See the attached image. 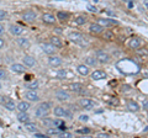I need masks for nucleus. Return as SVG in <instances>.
I'll use <instances>...</instances> for the list:
<instances>
[{
  "mask_svg": "<svg viewBox=\"0 0 148 138\" xmlns=\"http://www.w3.org/2000/svg\"><path fill=\"white\" fill-rule=\"evenodd\" d=\"M26 68L27 67L24 63H12L10 66V69L14 73H16V74H24V73H26Z\"/></svg>",
  "mask_w": 148,
  "mask_h": 138,
  "instance_id": "nucleus-13",
  "label": "nucleus"
},
{
  "mask_svg": "<svg viewBox=\"0 0 148 138\" xmlns=\"http://www.w3.org/2000/svg\"><path fill=\"white\" fill-rule=\"evenodd\" d=\"M6 19H8V12L5 10H3V9H0V22L5 21Z\"/></svg>",
  "mask_w": 148,
  "mask_h": 138,
  "instance_id": "nucleus-36",
  "label": "nucleus"
},
{
  "mask_svg": "<svg viewBox=\"0 0 148 138\" xmlns=\"http://www.w3.org/2000/svg\"><path fill=\"white\" fill-rule=\"evenodd\" d=\"M9 31H10V33L12 36L18 37V36H21L22 33H24V27L17 25V24H10L9 25Z\"/></svg>",
  "mask_w": 148,
  "mask_h": 138,
  "instance_id": "nucleus-9",
  "label": "nucleus"
},
{
  "mask_svg": "<svg viewBox=\"0 0 148 138\" xmlns=\"http://www.w3.org/2000/svg\"><path fill=\"white\" fill-rule=\"evenodd\" d=\"M56 17H57V20L62 21V22H66L69 20V17H71V14H69L68 11H58L57 15H56Z\"/></svg>",
  "mask_w": 148,
  "mask_h": 138,
  "instance_id": "nucleus-28",
  "label": "nucleus"
},
{
  "mask_svg": "<svg viewBox=\"0 0 148 138\" xmlns=\"http://www.w3.org/2000/svg\"><path fill=\"white\" fill-rule=\"evenodd\" d=\"M16 118H17V121L18 122H21V123H26V122H29L30 121V115L26 112H22V111H18L17 115H16Z\"/></svg>",
  "mask_w": 148,
  "mask_h": 138,
  "instance_id": "nucleus-24",
  "label": "nucleus"
},
{
  "mask_svg": "<svg viewBox=\"0 0 148 138\" xmlns=\"http://www.w3.org/2000/svg\"><path fill=\"white\" fill-rule=\"evenodd\" d=\"M24 126H25V130L29 131V132H31V133L37 132V126H36V123H32V122L29 121V122L24 123Z\"/></svg>",
  "mask_w": 148,
  "mask_h": 138,
  "instance_id": "nucleus-30",
  "label": "nucleus"
},
{
  "mask_svg": "<svg viewBox=\"0 0 148 138\" xmlns=\"http://www.w3.org/2000/svg\"><path fill=\"white\" fill-rule=\"evenodd\" d=\"M77 72L79 73L80 75H83V77H86V75H89V74H90V69H89V66H86L85 63L79 64V66L77 67Z\"/></svg>",
  "mask_w": 148,
  "mask_h": 138,
  "instance_id": "nucleus-19",
  "label": "nucleus"
},
{
  "mask_svg": "<svg viewBox=\"0 0 148 138\" xmlns=\"http://www.w3.org/2000/svg\"><path fill=\"white\" fill-rule=\"evenodd\" d=\"M49 112H51V110L45 109V107L41 106V105H38V106L36 107V110H35V116H36L37 118H41V120H42L43 117L48 116Z\"/></svg>",
  "mask_w": 148,
  "mask_h": 138,
  "instance_id": "nucleus-14",
  "label": "nucleus"
},
{
  "mask_svg": "<svg viewBox=\"0 0 148 138\" xmlns=\"http://www.w3.org/2000/svg\"><path fill=\"white\" fill-rule=\"evenodd\" d=\"M142 107L145 110H148V101H143V102H142Z\"/></svg>",
  "mask_w": 148,
  "mask_h": 138,
  "instance_id": "nucleus-43",
  "label": "nucleus"
},
{
  "mask_svg": "<svg viewBox=\"0 0 148 138\" xmlns=\"http://www.w3.org/2000/svg\"><path fill=\"white\" fill-rule=\"evenodd\" d=\"M40 88V83L38 80H32L30 83H27L26 84V89H29V90H37Z\"/></svg>",
  "mask_w": 148,
  "mask_h": 138,
  "instance_id": "nucleus-31",
  "label": "nucleus"
},
{
  "mask_svg": "<svg viewBox=\"0 0 148 138\" xmlns=\"http://www.w3.org/2000/svg\"><path fill=\"white\" fill-rule=\"evenodd\" d=\"M90 78L92 80L95 81H99V80H104L108 78V74L104 72V70H100V69H96V70H94L92 73H90Z\"/></svg>",
  "mask_w": 148,
  "mask_h": 138,
  "instance_id": "nucleus-12",
  "label": "nucleus"
},
{
  "mask_svg": "<svg viewBox=\"0 0 148 138\" xmlns=\"http://www.w3.org/2000/svg\"><path fill=\"white\" fill-rule=\"evenodd\" d=\"M98 137H109L108 135H105V133H99Z\"/></svg>",
  "mask_w": 148,
  "mask_h": 138,
  "instance_id": "nucleus-47",
  "label": "nucleus"
},
{
  "mask_svg": "<svg viewBox=\"0 0 148 138\" xmlns=\"http://www.w3.org/2000/svg\"><path fill=\"white\" fill-rule=\"evenodd\" d=\"M16 43H17L18 47L22 48V49H27V48H30V46H31L30 40L26 38V37H21V36H18V38L16 40Z\"/></svg>",
  "mask_w": 148,
  "mask_h": 138,
  "instance_id": "nucleus-17",
  "label": "nucleus"
},
{
  "mask_svg": "<svg viewBox=\"0 0 148 138\" xmlns=\"http://www.w3.org/2000/svg\"><path fill=\"white\" fill-rule=\"evenodd\" d=\"M34 137H37V138H46L47 135H43V133H40V132H35L34 133Z\"/></svg>",
  "mask_w": 148,
  "mask_h": 138,
  "instance_id": "nucleus-40",
  "label": "nucleus"
},
{
  "mask_svg": "<svg viewBox=\"0 0 148 138\" xmlns=\"http://www.w3.org/2000/svg\"><path fill=\"white\" fill-rule=\"evenodd\" d=\"M86 21H88V17L85 15H79L74 19V24L78 25V26H83V25L86 24Z\"/></svg>",
  "mask_w": 148,
  "mask_h": 138,
  "instance_id": "nucleus-29",
  "label": "nucleus"
},
{
  "mask_svg": "<svg viewBox=\"0 0 148 138\" xmlns=\"http://www.w3.org/2000/svg\"><path fill=\"white\" fill-rule=\"evenodd\" d=\"M69 88H71V90L73 91V93H82L83 90H84V85L82 84V83H72L71 85H69Z\"/></svg>",
  "mask_w": 148,
  "mask_h": 138,
  "instance_id": "nucleus-27",
  "label": "nucleus"
},
{
  "mask_svg": "<svg viewBox=\"0 0 148 138\" xmlns=\"http://www.w3.org/2000/svg\"><path fill=\"white\" fill-rule=\"evenodd\" d=\"M3 89V84H1V83H0V90H1Z\"/></svg>",
  "mask_w": 148,
  "mask_h": 138,
  "instance_id": "nucleus-48",
  "label": "nucleus"
},
{
  "mask_svg": "<svg viewBox=\"0 0 148 138\" xmlns=\"http://www.w3.org/2000/svg\"><path fill=\"white\" fill-rule=\"evenodd\" d=\"M137 51V54L138 56H142V57H148V51L146 49V48H137L136 49Z\"/></svg>",
  "mask_w": 148,
  "mask_h": 138,
  "instance_id": "nucleus-35",
  "label": "nucleus"
},
{
  "mask_svg": "<svg viewBox=\"0 0 148 138\" xmlns=\"http://www.w3.org/2000/svg\"><path fill=\"white\" fill-rule=\"evenodd\" d=\"M4 79H8V73L5 69L0 68V80H4Z\"/></svg>",
  "mask_w": 148,
  "mask_h": 138,
  "instance_id": "nucleus-37",
  "label": "nucleus"
},
{
  "mask_svg": "<svg viewBox=\"0 0 148 138\" xmlns=\"http://www.w3.org/2000/svg\"><path fill=\"white\" fill-rule=\"evenodd\" d=\"M4 47H5V41H4V38L0 37V49H3Z\"/></svg>",
  "mask_w": 148,
  "mask_h": 138,
  "instance_id": "nucleus-42",
  "label": "nucleus"
},
{
  "mask_svg": "<svg viewBox=\"0 0 148 138\" xmlns=\"http://www.w3.org/2000/svg\"><path fill=\"white\" fill-rule=\"evenodd\" d=\"M49 42L52 43L57 49H61L63 47V42H62V40L59 38L58 36H51V37H49Z\"/></svg>",
  "mask_w": 148,
  "mask_h": 138,
  "instance_id": "nucleus-25",
  "label": "nucleus"
},
{
  "mask_svg": "<svg viewBox=\"0 0 148 138\" xmlns=\"http://www.w3.org/2000/svg\"><path fill=\"white\" fill-rule=\"evenodd\" d=\"M77 132L80 133V135H89L91 131H90V128H86V127H85V128H80V130H78Z\"/></svg>",
  "mask_w": 148,
  "mask_h": 138,
  "instance_id": "nucleus-38",
  "label": "nucleus"
},
{
  "mask_svg": "<svg viewBox=\"0 0 148 138\" xmlns=\"http://www.w3.org/2000/svg\"><path fill=\"white\" fill-rule=\"evenodd\" d=\"M79 106L82 109H84V110H91V109H94L95 106V102L92 101L91 99H86V98H83L79 100Z\"/></svg>",
  "mask_w": 148,
  "mask_h": 138,
  "instance_id": "nucleus-10",
  "label": "nucleus"
},
{
  "mask_svg": "<svg viewBox=\"0 0 148 138\" xmlns=\"http://www.w3.org/2000/svg\"><path fill=\"white\" fill-rule=\"evenodd\" d=\"M41 21L46 25H54L56 22H57V17L51 12H45L41 15Z\"/></svg>",
  "mask_w": 148,
  "mask_h": 138,
  "instance_id": "nucleus-3",
  "label": "nucleus"
},
{
  "mask_svg": "<svg viewBox=\"0 0 148 138\" xmlns=\"http://www.w3.org/2000/svg\"><path fill=\"white\" fill-rule=\"evenodd\" d=\"M36 19H37V14H36V11L31 10V9L22 12V20H24L25 22H29L30 24V22L36 21Z\"/></svg>",
  "mask_w": 148,
  "mask_h": 138,
  "instance_id": "nucleus-5",
  "label": "nucleus"
},
{
  "mask_svg": "<svg viewBox=\"0 0 148 138\" xmlns=\"http://www.w3.org/2000/svg\"><path fill=\"white\" fill-rule=\"evenodd\" d=\"M22 63H24L27 68H32V67L36 66L37 62H36L35 57H32V56H24V58H22Z\"/></svg>",
  "mask_w": 148,
  "mask_h": 138,
  "instance_id": "nucleus-21",
  "label": "nucleus"
},
{
  "mask_svg": "<svg viewBox=\"0 0 148 138\" xmlns=\"http://www.w3.org/2000/svg\"><path fill=\"white\" fill-rule=\"evenodd\" d=\"M53 113L56 117H67V118H73V112L68 109H64L63 106H54Z\"/></svg>",
  "mask_w": 148,
  "mask_h": 138,
  "instance_id": "nucleus-1",
  "label": "nucleus"
},
{
  "mask_svg": "<svg viewBox=\"0 0 148 138\" xmlns=\"http://www.w3.org/2000/svg\"><path fill=\"white\" fill-rule=\"evenodd\" d=\"M31 107V102L30 101H27V100H22L20 101V102H17L16 104V110L17 111H22V112H26V111H29Z\"/></svg>",
  "mask_w": 148,
  "mask_h": 138,
  "instance_id": "nucleus-16",
  "label": "nucleus"
},
{
  "mask_svg": "<svg viewBox=\"0 0 148 138\" xmlns=\"http://www.w3.org/2000/svg\"><path fill=\"white\" fill-rule=\"evenodd\" d=\"M68 38L72 41V42L77 43V44H83L84 42V35L80 33V32H71V33L68 35Z\"/></svg>",
  "mask_w": 148,
  "mask_h": 138,
  "instance_id": "nucleus-4",
  "label": "nucleus"
},
{
  "mask_svg": "<svg viewBox=\"0 0 148 138\" xmlns=\"http://www.w3.org/2000/svg\"><path fill=\"white\" fill-rule=\"evenodd\" d=\"M47 61H48V66L52 67V68H58V67H61L62 63H63L62 58L59 57V56H56V54H51Z\"/></svg>",
  "mask_w": 148,
  "mask_h": 138,
  "instance_id": "nucleus-6",
  "label": "nucleus"
},
{
  "mask_svg": "<svg viewBox=\"0 0 148 138\" xmlns=\"http://www.w3.org/2000/svg\"><path fill=\"white\" fill-rule=\"evenodd\" d=\"M25 100L30 101V102H38L40 101V95L36 93V90H29L24 94Z\"/></svg>",
  "mask_w": 148,
  "mask_h": 138,
  "instance_id": "nucleus-8",
  "label": "nucleus"
},
{
  "mask_svg": "<svg viewBox=\"0 0 148 138\" xmlns=\"http://www.w3.org/2000/svg\"><path fill=\"white\" fill-rule=\"evenodd\" d=\"M88 120H89V116H88V115H80L79 116V121H82V122H86Z\"/></svg>",
  "mask_w": 148,
  "mask_h": 138,
  "instance_id": "nucleus-39",
  "label": "nucleus"
},
{
  "mask_svg": "<svg viewBox=\"0 0 148 138\" xmlns=\"http://www.w3.org/2000/svg\"><path fill=\"white\" fill-rule=\"evenodd\" d=\"M3 33H5V25L0 22V36H1Z\"/></svg>",
  "mask_w": 148,
  "mask_h": 138,
  "instance_id": "nucleus-41",
  "label": "nucleus"
},
{
  "mask_svg": "<svg viewBox=\"0 0 148 138\" xmlns=\"http://www.w3.org/2000/svg\"><path fill=\"white\" fill-rule=\"evenodd\" d=\"M95 57H96V59H98V62H99L100 64H108V63L111 61L110 54H109L108 52H105V51H103V49L96 51Z\"/></svg>",
  "mask_w": 148,
  "mask_h": 138,
  "instance_id": "nucleus-2",
  "label": "nucleus"
},
{
  "mask_svg": "<svg viewBox=\"0 0 148 138\" xmlns=\"http://www.w3.org/2000/svg\"><path fill=\"white\" fill-rule=\"evenodd\" d=\"M114 37H115L114 32H111V31H109V30H105V31H104V38H105V40L111 41V40H114Z\"/></svg>",
  "mask_w": 148,
  "mask_h": 138,
  "instance_id": "nucleus-33",
  "label": "nucleus"
},
{
  "mask_svg": "<svg viewBox=\"0 0 148 138\" xmlns=\"http://www.w3.org/2000/svg\"><path fill=\"white\" fill-rule=\"evenodd\" d=\"M42 123H43V126L45 127H52V126H54V120H52V118H49V117H43L42 118Z\"/></svg>",
  "mask_w": 148,
  "mask_h": 138,
  "instance_id": "nucleus-32",
  "label": "nucleus"
},
{
  "mask_svg": "<svg viewBox=\"0 0 148 138\" xmlns=\"http://www.w3.org/2000/svg\"><path fill=\"white\" fill-rule=\"evenodd\" d=\"M84 63L86 64V66H89V67H96L98 66V59H96L95 56H86L84 58Z\"/></svg>",
  "mask_w": 148,
  "mask_h": 138,
  "instance_id": "nucleus-26",
  "label": "nucleus"
},
{
  "mask_svg": "<svg viewBox=\"0 0 148 138\" xmlns=\"http://www.w3.org/2000/svg\"><path fill=\"white\" fill-rule=\"evenodd\" d=\"M54 98L57 99L58 101H62V102H64V101H68L69 99H71V94H69L68 91L61 89V90H57V91H56Z\"/></svg>",
  "mask_w": 148,
  "mask_h": 138,
  "instance_id": "nucleus-11",
  "label": "nucleus"
},
{
  "mask_svg": "<svg viewBox=\"0 0 148 138\" xmlns=\"http://www.w3.org/2000/svg\"><path fill=\"white\" fill-rule=\"evenodd\" d=\"M61 133H62V131L59 130L58 127H56V126L48 127L47 131H46V135L49 136V137H59L61 136Z\"/></svg>",
  "mask_w": 148,
  "mask_h": 138,
  "instance_id": "nucleus-20",
  "label": "nucleus"
},
{
  "mask_svg": "<svg viewBox=\"0 0 148 138\" xmlns=\"http://www.w3.org/2000/svg\"><path fill=\"white\" fill-rule=\"evenodd\" d=\"M141 44H142V41H141V38H138V37H132L131 40L128 41V47L131 48V49L140 48Z\"/></svg>",
  "mask_w": 148,
  "mask_h": 138,
  "instance_id": "nucleus-23",
  "label": "nucleus"
},
{
  "mask_svg": "<svg viewBox=\"0 0 148 138\" xmlns=\"http://www.w3.org/2000/svg\"><path fill=\"white\" fill-rule=\"evenodd\" d=\"M88 9H89V11H96V8L95 6H92V5H88Z\"/></svg>",
  "mask_w": 148,
  "mask_h": 138,
  "instance_id": "nucleus-44",
  "label": "nucleus"
},
{
  "mask_svg": "<svg viewBox=\"0 0 148 138\" xmlns=\"http://www.w3.org/2000/svg\"><path fill=\"white\" fill-rule=\"evenodd\" d=\"M125 3H127L128 4V6H132V4H133V1H135V0H123Z\"/></svg>",
  "mask_w": 148,
  "mask_h": 138,
  "instance_id": "nucleus-45",
  "label": "nucleus"
},
{
  "mask_svg": "<svg viewBox=\"0 0 148 138\" xmlns=\"http://www.w3.org/2000/svg\"><path fill=\"white\" fill-rule=\"evenodd\" d=\"M89 31L94 35H99V33H103V32L105 31V27L101 26L100 24H98V22H94V24H90Z\"/></svg>",
  "mask_w": 148,
  "mask_h": 138,
  "instance_id": "nucleus-15",
  "label": "nucleus"
},
{
  "mask_svg": "<svg viewBox=\"0 0 148 138\" xmlns=\"http://www.w3.org/2000/svg\"><path fill=\"white\" fill-rule=\"evenodd\" d=\"M143 5L148 9V0H143Z\"/></svg>",
  "mask_w": 148,
  "mask_h": 138,
  "instance_id": "nucleus-46",
  "label": "nucleus"
},
{
  "mask_svg": "<svg viewBox=\"0 0 148 138\" xmlns=\"http://www.w3.org/2000/svg\"><path fill=\"white\" fill-rule=\"evenodd\" d=\"M41 48H42L43 52H45L46 54H48V56H51V54H54L56 49H57L51 42H48V43H42V44H41Z\"/></svg>",
  "mask_w": 148,
  "mask_h": 138,
  "instance_id": "nucleus-18",
  "label": "nucleus"
},
{
  "mask_svg": "<svg viewBox=\"0 0 148 138\" xmlns=\"http://www.w3.org/2000/svg\"><path fill=\"white\" fill-rule=\"evenodd\" d=\"M98 24L104 27H112L115 25H119V21L115 19H110V17H101V19H98Z\"/></svg>",
  "mask_w": 148,
  "mask_h": 138,
  "instance_id": "nucleus-7",
  "label": "nucleus"
},
{
  "mask_svg": "<svg viewBox=\"0 0 148 138\" xmlns=\"http://www.w3.org/2000/svg\"><path fill=\"white\" fill-rule=\"evenodd\" d=\"M57 78L58 79H66L67 78V70H64V69H59L57 72Z\"/></svg>",
  "mask_w": 148,
  "mask_h": 138,
  "instance_id": "nucleus-34",
  "label": "nucleus"
},
{
  "mask_svg": "<svg viewBox=\"0 0 148 138\" xmlns=\"http://www.w3.org/2000/svg\"><path fill=\"white\" fill-rule=\"evenodd\" d=\"M126 106H127V109L131 112H138L141 110V106L138 105V102H137V101H133V100H128Z\"/></svg>",
  "mask_w": 148,
  "mask_h": 138,
  "instance_id": "nucleus-22",
  "label": "nucleus"
}]
</instances>
